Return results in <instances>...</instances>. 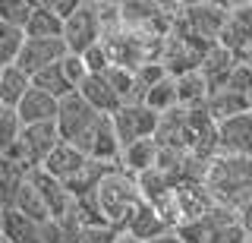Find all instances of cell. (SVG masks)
Instances as JSON below:
<instances>
[{"label":"cell","mask_w":252,"mask_h":243,"mask_svg":"<svg viewBox=\"0 0 252 243\" xmlns=\"http://www.w3.org/2000/svg\"><path fill=\"white\" fill-rule=\"evenodd\" d=\"M205 190L220 208H240L252 199V158H230V155H215L205 171Z\"/></svg>","instance_id":"6da1fadb"},{"label":"cell","mask_w":252,"mask_h":243,"mask_svg":"<svg viewBox=\"0 0 252 243\" xmlns=\"http://www.w3.org/2000/svg\"><path fill=\"white\" fill-rule=\"evenodd\" d=\"M94 199H98V208H101V215H104V221L114 227V231L123 234L126 221H129V215L139 208L142 196H139V190H136V177L123 174V171L117 168V171H110V174L98 183Z\"/></svg>","instance_id":"7a4b0ae2"},{"label":"cell","mask_w":252,"mask_h":243,"mask_svg":"<svg viewBox=\"0 0 252 243\" xmlns=\"http://www.w3.org/2000/svg\"><path fill=\"white\" fill-rule=\"evenodd\" d=\"M63 44L66 54H85L92 44L101 41V22H98V6L92 0H82L79 10L63 22Z\"/></svg>","instance_id":"3957f363"},{"label":"cell","mask_w":252,"mask_h":243,"mask_svg":"<svg viewBox=\"0 0 252 243\" xmlns=\"http://www.w3.org/2000/svg\"><path fill=\"white\" fill-rule=\"evenodd\" d=\"M110 123H114L117 142H120V152H123L126 145L139 142V139H155L158 114L148 111L145 104H123L120 111L110 117Z\"/></svg>","instance_id":"277c9868"},{"label":"cell","mask_w":252,"mask_h":243,"mask_svg":"<svg viewBox=\"0 0 252 243\" xmlns=\"http://www.w3.org/2000/svg\"><path fill=\"white\" fill-rule=\"evenodd\" d=\"M101 114H94L89 104H85L82 98L76 95H66L63 101H57V117H54V127L60 133V142H69L73 145L76 139H82L85 133H89L94 123H98Z\"/></svg>","instance_id":"5b68a950"},{"label":"cell","mask_w":252,"mask_h":243,"mask_svg":"<svg viewBox=\"0 0 252 243\" xmlns=\"http://www.w3.org/2000/svg\"><path fill=\"white\" fill-rule=\"evenodd\" d=\"M227 13H230V6H224V3H186L183 13H180V26L189 35L215 44L227 22Z\"/></svg>","instance_id":"8992f818"},{"label":"cell","mask_w":252,"mask_h":243,"mask_svg":"<svg viewBox=\"0 0 252 243\" xmlns=\"http://www.w3.org/2000/svg\"><path fill=\"white\" fill-rule=\"evenodd\" d=\"M63 57H66V44H63V38H26L13 67L22 69V73L32 79V76L41 73L44 67L60 64Z\"/></svg>","instance_id":"52a82bcc"},{"label":"cell","mask_w":252,"mask_h":243,"mask_svg":"<svg viewBox=\"0 0 252 243\" xmlns=\"http://www.w3.org/2000/svg\"><path fill=\"white\" fill-rule=\"evenodd\" d=\"M215 142H218V155L252 158V111L215 123Z\"/></svg>","instance_id":"ba28073f"},{"label":"cell","mask_w":252,"mask_h":243,"mask_svg":"<svg viewBox=\"0 0 252 243\" xmlns=\"http://www.w3.org/2000/svg\"><path fill=\"white\" fill-rule=\"evenodd\" d=\"M252 41V3H240L230 6L227 13V22L218 35V48H224L227 54H233V60L240 64V54L246 51V44Z\"/></svg>","instance_id":"9c48e42d"},{"label":"cell","mask_w":252,"mask_h":243,"mask_svg":"<svg viewBox=\"0 0 252 243\" xmlns=\"http://www.w3.org/2000/svg\"><path fill=\"white\" fill-rule=\"evenodd\" d=\"M76 95L82 98V101L92 107L94 114H101V117H114V114L123 107L120 95H117V92L107 85V79H104V76H85V79L79 82Z\"/></svg>","instance_id":"30bf717a"},{"label":"cell","mask_w":252,"mask_h":243,"mask_svg":"<svg viewBox=\"0 0 252 243\" xmlns=\"http://www.w3.org/2000/svg\"><path fill=\"white\" fill-rule=\"evenodd\" d=\"M19 142L26 148V158L32 168H41V161L60 145V133L54 123H35V127H22Z\"/></svg>","instance_id":"8fae6325"},{"label":"cell","mask_w":252,"mask_h":243,"mask_svg":"<svg viewBox=\"0 0 252 243\" xmlns=\"http://www.w3.org/2000/svg\"><path fill=\"white\" fill-rule=\"evenodd\" d=\"M29 183L35 186V193L41 196V202H44V208H47V215L54 218V221H57V218H63L69 211V193L63 190V183L60 180H54L51 174H44L41 168H35V171H29Z\"/></svg>","instance_id":"7c38bea8"},{"label":"cell","mask_w":252,"mask_h":243,"mask_svg":"<svg viewBox=\"0 0 252 243\" xmlns=\"http://www.w3.org/2000/svg\"><path fill=\"white\" fill-rule=\"evenodd\" d=\"M164 231H170V224L161 218V211H158L155 206H148V202H139V208L129 215V221H126L123 234H129L132 240L139 243H148L155 237H161Z\"/></svg>","instance_id":"4fadbf2b"},{"label":"cell","mask_w":252,"mask_h":243,"mask_svg":"<svg viewBox=\"0 0 252 243\" xmlns=\"http://www.w3.org/2000/svg\"><path fill=\"white\" fill-rule=\"evenodd\" d=\"M85 161H89V158H85V155L79 152L76 145L60 142V145L41 161V171H44V174H51L54 180H60V183H66L73 174H79V171L85 168Z\"/></svg>","instance_id":"5bb4252c"},{"label":"cell","mask_w":252,"mask_h":243,"mask_svg":"<svg viewBox=\"0 0 252 243\" xmlns=\"http://www.w3.org/2000/svg\"><path fill=\"white\" fill-rule=\"evenodd\" d=\"M233 67H236L233 54H227L224 48L211 44V48L205 51V57H202V64H199V76L205 79V85H208V95L224 89V85H227V76H230Z\"/></svg>","instance_id":"9a60e30c"},{"label":"cell","mask_w":252,"mask_h":243,"mask_svg":"<svg viewBox=\"0 0 252 243\" xmlns=\"http://www.w3.org/2000/svg\"><path fill=\"white\" fill-rule=\"evenodd\" d=\"M16 117H19L22 127H35V123H54V117H57V101L51 95H44V92L38 89H29L22 101L16 104Z\"/></svg>","instance_id":"2e32d148"},{"label":"cell","mask_w":252,"mask_h":243,"mask_svg":"<svg viewBox=\"0 0 252 243\" xmlns=\"http://www.w3.org/2000/svg\"><path fill=\"white\" fill-rule=\"evenodd\" d=\"M202 107H205V114L211 117V123L230 120V117H236V114H249L252 111V104H249L246 95H236V92H227V89L211 92V95L205 98Z\"/></svg>","instance_id":"e0dca14e"},{"label":"cell","mask_w":252,"mask_h":243,"mask_svg":"<svg viewBox=\"0 0 252 243\" xmlns=\"http://www.w3.org/2000/svg\"><path fill=\"white\" fill-rule=\"evenodd\" d=\"M0 240L3 243H41L38 224L13 208H0Z\"/></svg>","instance_id":"ac0fdd59"},{"label":"cell","mask_w":252,"mask_h":243,"mask_svg":"<svg viewBox=\"0 0 252 243\" xmlns=\"http://www.w3.org/2000/svg\"><path fill=\"white\" fill-rule=\"evenodd\" d=\"M155 158H158V142L155 139H139V142L126 145L120 152V171L129 177H139L155 168Z\"/></svg>","instance_id":"d6986e66"},{"label":"cell","mask_w":252,"mask_h":243,"mask_svg":"<svg viewBox=\"0 0 252 243\" xmlns=\"http://www.w3.org/2000/svg\"><path fill=\"white\" fill-rule=\"evenodd\" d=\"M22 35L26 38H60L63 35V22L51 13L47 0L32 3V16L26 22V29H22Z\"/></svg>","instance_id":"ffe728a7"},{"label":"cell","mask_w":252,"mask_h":243,"mask_svg":"<svg viewBox=\"0 0 252 243\" xmlns=\"http://www.w3.org/2000/svg\"><path fill=\"white\" fill-rule=\"evenodd\" d=\"M29 89H32V79L22 69H16V67L0 69V107H13L16 111V104L22 101V95Z\"/></svg>","instance_id":"44dd1931"},{"label":"cell","mask_w":252,"mask_h":243,"mask_svg":"<svg viewBox=\"0 0 252 243\" xmlns=\"http://www.w3.org/2000/svg\"><path fill=\"white\" fill-rule=\"evenodd\" d=\"M32 89H38V92H44V95H51L54 101H63L66 95H73V85L66 82V76H63V69L60 64H54V67H44L41 73H35L32 76Z\"/></svg>","instance_id":"7402d4cb"},{"label":"cell","mask_w":252,"mask_h":243,"mask_svg":"<svg viewBox=\"0 0 252 243\" xmlns=\"http://www.w3.org/2000/svg\"><path fill=\"white\" fill-rule=\"evenodd\" d=\"M173 82H177V107H199V104H205L208 85H205V79L199 76V69L177 76Z\"/></svg>","instance_id":"603a6c76"},{"label":"cell","mask_w":252,"mask_h":243,"mask_svg":"<svg viewBox=\"0 0 252 243\" xmlns=\"http://www.w3.org/2000/svg\"><path fill=\"white\" fill-rule=\"evenodd\" d=\"M10 208L19 211V215H26L29 221H35V224H44L47 218H51V215H47V208H44V202H41V196L35 193V186H32L29 180L19 186V193H16V199H13Z\"/></svg>","instance_id":"cb8c5ba5"},{"label":"cell","mask_w":252,"mask_h":243,"mask_svg":"<svg viewBox=\"0 0 252 243\" xmlns=\"http://www.w3.org/2000/svg\"><path fill=\"white\" fill-rule=\"evenodd\" d=\"M142 104H145L148 111H155L158 117L173 111V107H177V82H173V76H164L158 85H152V89L145 92V98H142Z\"/></svg>","instance_id":"d4e9b609"},{"label":"cell","mask_w":252,"mask_h":243,"mask_svg":"<svg viewBox=\"0 0 252 243\" xmlns=\"http://www.w3.org/2000/svg\"><path fill=\"white\" fill-rule=\"evenodd\" d=\"M29 171L19 168V164H10V161H0V208H10L19 186L26 183Z\"/></svg>","instance_id":"484cf974"},{"label":"cell","mask_w":252,"mask_h":243,"mask_svg":"<svg viewBox=\"0 0 252 243\" xmlns=\"http://www.w3.org/2000/svg\"><path fill=\"white\" fill-rule=\"evenodd\" d=\"M22 41H26L22 29H13V26H6V22H0V69L16 64Z\"/></svg>","instance_id":"4316f807"},{"label":"cell","mask_w":252,"mask_h":243,"mask_svg":"<svg viewBox=\"0 0 252 243\" xmlns=\"http://www.w3.org/2000/svg\"><path fill=\"white\" fill-rule=\"evenodd\" d=\"M32 3L35 0H0V22H6L13 29H26L32 16Z\"/></svg>","instance_id":"83f0119b"},{"label":"cell","mask_w":252,"mask_h":243,"mask_svg":"<svg viewBox=\"0 0 252 243\" xmlns=\"http://www.w3.org/2000/svg\"><path fill=\"white\" fill-rule=\"evenodd\" d=\"M19 133H22V123L16 117V111L13 107H0V152L10 148L19 139Z\"/></svg>","instance_id":"f1b7e54d"},{"label":"cell","mask_w":252,"mask_h":243,"mask_svg":"<svg viewBox=\"0 0 252 243\" xmlns=\"http://www.w3.org/2000/svg\"><path fill=\"white\" fill-rule=\"evenodd\" d=\"M79 57H82V64H85V69H89V76H101L104 73V69L110 67V57H107V48L104 44H92L89 51L85 54H79Z\"/></svg>","instance_id":"f546056e"},{"label":"cell","mask_w":252,"mask_h":243,"mask_svg":"<svg viewBox=\"0 0 252 243\" xmlns=\"http://www.w3.org/2000/svg\"><path fill=\"white\" fill-rule=\"evenodd\" d=\"M227 92H236V95H252V69L249 67H243V64H236L230 69V76H227V85H224Z\"/></svg>","instance_id":"4dcf8cb0"},{"label":"cell","mask_w":252,"mask_h":243,"mask_svg":"<svg viewBox=\"0 0 252 243\" xmlns=\"http://www.w3.org/2000/svg\"><path fill=\"white\" fill-rule=\"evenodd\" d=\"M117 237H120V231H114L110 224H101V227H82L73 243H114Z\"/></svg>","instance_id":"1f68e13d"},{"label":"cell","mask_w":252,"mask_h":243,"mask_svg":"<svg viewBox=\"0 0 252 243\" xmlns=\"http://www.w3.org/2000/svg\"><path fill=\"white\" fill-rule=\"evenodd\" d=\"M60 69H63V76H66V82L73 85V89H79V82L89 76V69H85V64H82L79 54H66V57L60 60Z\"/></svg>","instance_id":"d6a6232c"},{"label":"cell","mask_w":252,"mask_h":243,"mask_svg":"<svg viewBox=\"0 0 252 243\" xmlns=\"http://www.w3.org/2000/svg\"><path fill=\"white\" fill-rule=\"evenodd\" d=\"M79 3H82V0H47L51 13H54V16H57L60 22H66L69 16H73V13L79 10Z\"/></svg>","instance_id":"836d02e7"},{"label":"cell","mask_w":252,"mask_h":243,"mask_svg":"<svg viewBox=\"0 0 252 243\" xmlns=\"http://www.w3.org/2000/svg\"><path fill=\"white\" fill-rule=\"evenodd\" d=\"M236 224L243 227V234L252 240V199L249 202H243L240 208H236Z\"/></svg>","instance_id":"e575fe53"},{"label":"cell","mask_w":252,"mask_h":243,"mask_svg":"<svg viewBox=\"0 0 252 243\" xmlns=\"http://www.w3.org/2000/svg\"><path fill=\"white\" fill-rule=\"evenodd\" d=\"M148 243H180V237H177V231L170 227V231H164L161 237H155V240H148Z\"/></svg>","instance_id":"d590c367"},{"label":"cell","mask_w":252,"mask_h":243,"mask_svg":"<svg viewBox=\"0 0 252 243\" xmlns=\"http://www.w3.org/2000/svg\"><path fill=\"white\" fill-rule=\"evenodd\" d=\"M240 64H243V67H249V69H252V41L246 44V51H243V54H240Z\"/></svg>","instance_id":"8d00e7d4"},{"label":"cell","mask_w":252,"mask_h":243,"mask_svg":"<svg viewBox=\"0 0 252 243\" xmlns=\"http://www.w3.org/2000/svg\"><path fill=\"white\" fill-rule=\"evenodd\" d=\"M114 243H139V240H132V237H129V234H120V237H117Z\"/></svg>","instance_id":"74e56055"},{"label":"cell","mask_w":252,"mask_h":243,"mask_svg":"<svg viewBox=\"0 0 252 243\" xmlns=\"http://www.w3.org/2000/svg\"><path fill=\"white\" fill-rule=\"evenodd\" d=\"M249 104H252V95H249Z\"/></svg>","instance_id":"f35d334b"},{"label":"cell","mask_w":252,"mask_h":243,"mask_svg":"<svg viewBox=\"0 0 252 243\" xmlns=\"http://www.w3.org/2000/svg\"><path fill=\"white\" fill-rule=\"evenodd\" d=\"M246 243H252V240H246Z\"/></svg>","instance_id":"ab89813d"}]
</instances>
